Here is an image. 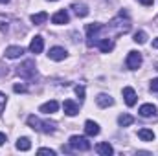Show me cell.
I'll use <instances>...</instances> for the list:
<instances>
[{
  "instance_id": "12",
  "label": "cell",
  "mask_w": 158,
  "mask_h": 156,
  "mask_svg": "<svg viewBox=\"0 0 158 156\" xmlns=\"http://www.w3.org/2000/svg\"><path fill=\"white\" fill-rule=\"evenodd\" d=\"M96 103H98V107H101V109H109V107L114 105V99H112L109 94H99V96L96 97Z\"/></svg>"
},
{
  "instance_id": "1",
  "label": "cell",
  "mask_w": 158,
  "mask_h": 156,
  "mask_svg": "<svg viewBox=\"0 0 158 156\" xmlns=\"http://www.w3.org/2000/svg\"><path fill=\"white\" fill-rule=\"evenodd\" d=\"M129 30H131V18L127 17L125 11H119L118 17H114L107 26V31H110L112 37H119V35L127 33Z\"/></svg>"
},
{
  "instance_id": "22",
  "label": "cell",
  "mask_w": 158,
  "mask_h": 156,
  "mask_svg": "<svg viewBox=\"0 0 158 156\" xmlns=\"http://www.w3.org/2000/svg\"><path fill=\"white\" fill-rule=\"evenodd\" d=\"M46 20H48V13H46V11H40V13H33V15H31V22L37 24V26H39V24H44Z\"/></svg>"
},
{
  "instance_id": "29",
  "label": "cell",
  "mask_w": 158,
  "mask_h": 156,
  "mask_svg": "<svg viewBox=\"0 0 158 156\" xmlns=\"http://www.w3.org/2000/svg\"><path fill=\"white\" fill-rule=\"evenodd\" d=\"M149 88H151V92H158V77L151 81V86Z\"/></svg>"
},
{
  "instance_id": "21",
  "label": "cell",
  "mask_w": 158,
  "mask_h": 156,
  "mask_svg": "<svg viewBox=\"0 0 158 156\" xmlns=\"http://www.w3.org/2000/svg\"><path fill=\"white\" fill-rule=\"evenodd\" d=\"M17 149H19V151H30V149H31V140L26 138V136H24V138H19V140H17Z\"/></svg>"
},
{
  "instance_id": "31",
  "label": "cell",
  "mask_w": 158,
  "mask_h": 156,
  "mask_svg": "<svg viewBox=\"0 0 158 156\" xmlns=\"http://www.w3.org/2000/svg\"><path fill=\"white\" fill-rule=\"evenodd\" d=\"M138 2H140V4H143V6H153V2H155V0H138Z\"/></svg>"
},
{
  "instance_id": "13",
  "label": "cell",
  "mask_w": 158,
  "mask_h": 156,
  "mask_svg": "<svg viewBox=\"0 0 158 156\" xmlns=\"http://www.w3.org/2000/svg\"><path fill=\"white\" fill-rule=\"evenodd\" d=\"M22 53H24V48L22 46H7L6 48V57L7 59H19Z\"/></svg>"
},
{
  "instance_id": "25",
  "label": "cell",
  "mask_w": 158,
  "mask_h": 156,
  "mask_svg": "<svg viewBox=\"0 0 158 156\" xmlns=\"http://www.w3.org/2000/svg\"><path fill=\"white\" fill-rule=\"evenodd\" d=\"M13 92H17V94H26V92H28V86L22 84V83H17V84H13Z\"/></svg>"
},
{
  "instance_id": "33",
  "label": "cell",
  "mask_w": 158,
  "mask_h": 156,
  "mask_svg": "<svg viewBox=\"0 0 158 156\" xmlns=\"http://www.w3.org/2000/svg\"><path fill=\"white\" fill-rule=\"evenodd\" d=\"M0 4H9V0H0Z\"/></svg>"
},
{
  "instance_id": "26",
  "label": "cell",
  "mask_w": 158,
  "mask_h": 156,
  "mask_svg": "<svg viewBox=\"0 0 158 156\" xmlns=\"http://www.w3.org/2000/svg\"><path fill=\"white\" fill-rule=\"evenodd\" d=\"M76 94H77L79 101L85 99V86H83V84H77V86H76Z\"/></svg>"
},
{
  "instance_id": "15",
  "label": "cell",
  "mask_w": 158,
  "mask_h": 156,
  "mask_svg": "<svg viewBox=\"0 0 158 156\" xmlns=\"http://www.w3.org/2000/svg\"><path fill=\"white\" fill-rule=\"evenodd\" d=\"M98 46H99V50H101L103 53H110V51L114 50V42L109 39V37L99 39V40H98Z\"/></svg>"
},
{
  "instance_id": "23",
  "label": "cell",
  "mask_w": 158,
  "mask_h": 156,
  "mask_svg": "<svg viewBox=\"0 0 158 156\" xmlns=\"http://www.w3.org/2000/svg\"><path fill=\"white\" fill-rule=\"evenodd\" d=\"M118 123H119V127H129V125L134 123V117L131 116V114H121L118 117Z\"/></svg>"
},
{
  "instance_id": "20",
  "label": "cell",
  "mask_w": 158,
  "mask_h": 156,
  "mask_svg": "<svg viewBox=\"0 0 158 156\" xmlns=\"http://www.w3.org/2000/svg\"><path fill=\"white\" fill-rule=\"evenodd\" d=\"M138 138L143 140V142H153L155 140V132L151 129H140L138 130Z\"/></svg>"
},
{
  "instance_id": "17",
  "label": "cell",
  "mask_w": 158,
  "mask_h": 156,
  "mask_svg": "<svg viewBox=\"0 0 158 156\" xmlns=\"http://www.w3.org/2000/svg\"><path fill=\"white\" fill-rule=\"evenodd\" d=\"M140 116L142 117H151V116H155L156 114V107L155 105H151V103H145V105H142L140 107Z\"/></svg>"
},
{
  "instance_id": "3",
  "label": "cell",
  "mask_w": 158,
  "mask_h": 156,
  "mask_svg": "<svg viewBox=\"0 0 158 156\" xmlns=\"http://www.w3.org/2000/svg\"><path fill=\"white\" fill-rule=\"evenodd\" d=\"M17 74H19L22 79H28V81L37 79V68H35V63H33L31 59H30V61H24V63L19 66Z\"/></svg>"
},
{
  "instance_id": "6",
  "label": "cell",
  "mask_w": 158,
  "mask_h": 156,
  "mask_svg": "<svg viewBox=\"0 0 158 156\" xmlns=\"http://www.w3.org/2000/svg\"><path fill=\"white\" fill-rule=\"evenodd\" d=\"M125 64H127L129 70H138V68L142 66V53H140V51H134V50L129 51Z\"/></svg>"
},
{
  "instance_id": "2",
  "label": "cell",
  "mask_w": 158,
  "mask_h": 156,
  "mask_svg": "<svg viewBox=\"0 0 158 156\" xmlns=\"http://www.w3.org/2000/svg\"><path fill=\"white\" fill-rule=\"evenodd\" d=\"M28 125L37 130V132H44V134H53L57 130V123L55 121H48V119H39L37 116H30L28 117Z\"/></svg>"
},
{
  "instance_id": "10",
  "label": "cell",
  "mask_w": 158,
  "mask_h": 156,
  "mask_svg": "<svg viewBox=\"0 0 158 156\" xmlns=\"http://www.w3.org/2000/svg\"><path fill=\"white\" fill-rule=\"evenodd\" d=\"M42 48H44V39H42L40 35H35V37L31 39V42H30V51H31V53H40Z\"/></svg>"
},
{
  "instance_id": "24",
  "label": "cell",
  "mask_w": 158,
  "mask_h": 156,
  "mask_svg": "<svg viewBox=\"0 0 158 156\" xmlns=\"http://www.w3.org/2000/svg\"><path fill=\"white\" fill-rule=\"evenodd\" d=\"M132 40H134V42H138V44H143V42L147 40V33H145V31H136Z\"/></svg>"
},
{
  "instance_id": "5",
  "label": "cell",
  "mask_w": 158,
  "mask_h": 156,
  "mask_svg": "<svg viewBox=\"0 0 158 156\" xmlns=\"http://www.w3.org/2000/svg\"><path fill=\"white\" fill-rule=\"evenodd\" d=\"M101 24H88L86 26V46L88 48H92L94 44H98V40H99V31H101Z\"/></svg>"
},
{
  "instance_id": "32",
  "label": "cell",
  "mask_w": 158,
  "mask_h": 156,
  "mask_svg": "<svg viewBox=\"0 0 158 156\" xmlns=\"http://www.w3.org/2000/svg\"><path fill=\"white\" fill-rule=\"evenodd\" d=\"M153 48H158V39L153 40Z\"/></svg>"
},
{
  "instance_id": "7",
  "label": "cell",
  "mask_w": 158,
  "mask_h": 156,
  "mask_svg": "<svg viewBox=\"0 0 158 156\" xmlns=\"http://www.w3.org/2000/svg\"><path fill=\"white\" fill-rule=\"evenodd\" d=\"M48 57H50L52 61H64V59H66V50L61 48V46H53V48H50Z\"/></svg>"
},
{
  "instance_id": "30",
  "label": "cell",
  "mask_w": 158,
  "mask_h": 156,
  "mask_svg": "<svg viewBox=\"0 0 158 156\" xmlns=\"http://www.w3.org/2000/svg\"><path fill=\"white\" fill-rule=\"evenodd\" d=\"M6 142H7V138H6V134H4V132H0V145H4Z\"/></svg>"
},
{
  "instance_id": "4",
  "label": "cell",
  "mask_w": 158,
  "mask_h": 156,
  "mask_svg": "<svg viewBox=\"0 0 158 156\" xmlns=\"http://www.w3.org/2000/svg\"><path fill=\"white\" fill-rule=\"evenodd\" d=\"M68 145H70V149L72 151H81V153H86V151H90V142L85 138V136H72L70 138V142H68Z\"/></svg>"
},
{
  "instance_id": "9",
  "label": "cell",
  "mask_w": 158,
  "mask_h": 156,
  "mask_svg": "<svg viewBox=\"0 0 158 156\" xmlns=\"http://www.w3.org/2000/svg\"><path fill=\"white\" fill-rule=\"evenodd\" d=\"M123 97H125V103H127L129 107H134V105H136V99H138V96H136L134 88H131V86H125V88H123Z\"/></svg>"
},
{
  "instance_id": "11",
  "label": "cell",
  "mask_w": 158,
  "mask_h": 156,
  "mask_svg": "<svg viewBox=\"0 0 158 156\" xmlns=\"http://www.w3.org/2000/svg\"><path fill=\"white\" fill-rule=\"evenodd\" d=\"M68 20H70V17H68L66 9H61V11L53 13V17H52V22H53V24H57V26H61V24H66Z\"/></svg>"
},
{
  "instance_id": "14",
  "label": "cell",
  "mask_w": 158,
  "mask_h": 156,
  "mask_svg": "<svg viewBox=\"0 0 158 156\" xmlns=\"http://www.w3.org/2000/svg\"><path fill=\"white\" fill-rule=\"evenodd\" d=\"M85 132H86V136H98L99 134V125L96 121L88 119V121H85Z\"/></svg>"
},
{
  "instance_id": "19",
  "label": "cell",
  "mask_w": 158,
  "mask_h": 156,
  "mask_svg": "<svg viewBox=\"0 0 158 156\" xmlns=\"http://www.w3.org/2000/svg\"><path fill=\"white\" fill-rule=\"evenodd\" d=\"M72 9H74V13L77 15V17H86L90 11H88V7L85 6V4H81V2H74L72 4Z\"/></svg>"
},
{
  "instance_id": "8",
  "label": "cell",
  "mask_w": 158,
  "mask_h": 156,
  "mask_svg": "<svg viewBox=\"0 0 158 156\" xmlns=\"http://www.w3.org/2000/svg\"><path fill=\"white\" fill-rule=\"evenodd\" d=\"M63 110H64V114L70 117L77 116L79 114V105L76 103V101H72V99H66L64 103H63Z\"/></svg>"
},
{
  "instance_id": "16",
  "label": "cell",
  "mask_w": 158,
  "mask_h": 156,
  "mask_svg": "<svg viewBox=\"0 0 158 156\" xmlns=\"http://www.w3.org/2000/svg\"><path fill=\"white\" fill-rule=\"evenodd\" d=\"M57 109H59V103H57V101H53V99L39 107V110L42 112V114H53V112H57Z\"/></svg>"
},
{
  "instance_id": "18",
  "label": "cell",
  "mask_w": 158,
  "mask_h": 156,
  "mask_svg": "<svg viewBox=\"0 0 158 156\" xmlns=\"http://www.w3.org/2000/svg\"><path fill=\"white\" fill-rule=\"evenodd\" d=\"M96 151H98L101 156H110V154H114V149H112V145H110V143H107V142H103V143H98V145H96Z\"/></svg>"
},
{
  "instance_id": "28",
  "label": "cell",
  "mask_w": 158,
  "mask_h": 156,
  "mask_svg": "<svg viewBox=\"0 0 158 156\" xmlns=\"http://www.w3.org/2000/svg\"><path fill=\"white\" fill-rule=\"evenodd\" d=\"M39 154H50V156H55V151H52V149H46V147H40V149H39Z\"/></svg>"
},
{
  "instance_id": "34",
  "label": "cell",
  "mask_w": 158,
  "mask_h": 156,
  "mask_svg": "<svg viewBox=\"0 0 158 156\" xmlns=\"http://www.w3.org/2000/svg\"><path fill=\"white\" fill-rule=\"evenodd\" d=\"M50 2H55V0H50Z\"/></svg>"
},
{
  "instance_id": "27",
  "label": "cell",
  "mask_w": 158,
  "mask_h": 156,
  "mask_svg": "<svg viewBox=\"0 0 158 156\" xmlns=\"http://www.w3.org/2000/svg\"><path fill=\"white\" fill-rule=\"evenodd\" d=\"M6 103H7V97H6V94H4V92H0V112H4Z\"/></svg>"
}]
</instances>
